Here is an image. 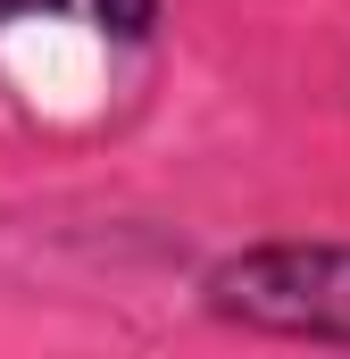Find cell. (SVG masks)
I'll return each instance as SVG.
<instances>
[{"instance_id":"obj_1","label":"cell","mask_w":350,"mask_h":359,"mask_svg":"<svg viewBox=\"0 0 350 359\" xmlns=\"http://www.w3.org/2000/svg\"><path fill=\"white\" fill-rule=\"evenodd\" d=\"M200 309L242 334L350 351V243H242L200 268Z\"/></svg>"},{"instance_id":"obj_2","label":"cell","mask_w":350,"mask_h":359,"mask_svg":"<svg viewBox=\"0 0 350 359\" xmlns=\"http://www.w3.org/2000/svg\"><path fill=\"white\" fill-rule=\"evenodd\" d=\"M92 25L108 42H150L159 34V0H92Z\"/></svg>"},{"instance_id":"obj_3","label":"cell","mask_w":350,"mask_h":359,"mask_svg":"<svg viewBox=\"0 0 350 359\" xmlns=\"http://www.w3.org/2000/svg\"><path fill=\"white\" fill-rule=\"evenodd\" d=\"M34 8H59V0H0V25L8 17H34Z\"/></svg>"}]
</instances>
